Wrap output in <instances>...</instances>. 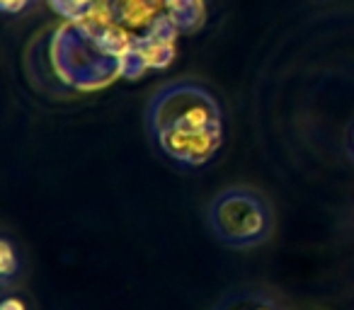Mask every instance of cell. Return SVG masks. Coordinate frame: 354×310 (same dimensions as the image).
Wrapping results in <instances>:
<instances>
[{
  "label": "cell",
  "instance_id": "4",
  "mask_svg": "<svg viewBox=\"0 0 354 310\" xmlns=\"http://www.w3.org/2000/svg\"><path fill=\"white\" fill-rule=\"evenodd\" d=\"M136 51L146 66L160 68V66L170 64L172 44H170V39H162V37H148L146 41H141V44L136 46Z\"/></svg>",
  "mask_w": 354,
  "mask_h": 310
},
{
  "label": "cell",
  "instance_id": "7",
  "mask_svg": "<svg viewBox=\"0 0 354 310\" xmlns=\"http://www.w3.org/2000/svg\"><path fill=\"white\" fill-rule=\"evenodd\" d=\"M27 3L30 0H0V8H3V12H20L27 8Z\"/></svg>",
  "mask_w": 354,
  "mask_h": 310
},
{
  "label": "cell",
  "instance_id": "1",
  "mask_svg": "<svg viewBox=\"0 0 354 310\" xmlns=\"http://www.w3.org/2000/svg\"><path fill=\"white\" fill-rule=\"evenodd\" d=\"M214 235L233 247H250L267 238L272 226L267 204L250 189H228L209 209Z\"/></svg>",
  "mask_w": 354,
  "mask_h": 310
},
{
  "label": "cell",
  "instance_id": "2",
  "mask_svg": "<svg viewBox=\"0 0 354 310\" xmlns=\"http://www.w3.org/2000/svg\"><path fill=\"white\" fill-rule=\"evenodd\" d=\"M151 122L156 133L170 126H216L218 107L209 93L194 85H172L162 90L151 104Z\"/></svg>",
  "mask_w": 354,
  "mask_h": 310
},
{
  "label": "cell",
  "instance_id": "6",
  "mask_svg": "<svg viewBox=\"0 0 354 310\" xmlns=\"http://www.w3.org/2000/svg\"><path fill=\"white\" fill-rule=\"evenodd\" d=\"M93 0H54V8L61 10L64 15H73V12H80L83 8H88Z\"/></svg>",
  "mask_w": 354,
  "mask_h": 310
},
{
  "label": "cell",
  "instance_id": "8",
  "mask_svg": "<svg viewBox=\"0 0 354 310\" xmlns=\"http://www.w3.org/2000/svg\"><path fill=\"white\" fill-rule=\"evenodd\" d=\"M0 310H25V303L20 298H6L0 303Z\"/></svg>",
  "mask_w": 354,
  "mask_h": 310
},
{
  "label": "cell",
  "instance_id": "9",
  "mask_svg": "<svg viewBox=\"0 0 354 310\" xmlns=\"http://www.w3.org/2000/svg\"><path fill=\"white\" fill-rule=\"evenodd\" d=\"M260 310H270V308H260Z\"/></svg>",
  "mask_w": 354,
  "mask_h": 310
},
{
  "label": "cell",
  "instance_id": "5",
  "mask_svg": "<svg viewBox=\"0 0 354 310\" xmlns=\"http://www.w3.org/2000/svg\"><path fill=\"white\" fill-rule=\"evenodd\" d=\"M17 269V257H15V250H12L10 240H3L0 242V276L3 281H8Z\"/></svg>",
  "mask_w": 354,
  "mask_h": 310
},
{
  "label": "cell",
  "instance_id": "3",
  "mask_svg": "<svg viewBox=\"0 0 354 310\" xmlns=\"http://www.w3.org/2000/svg\"><path fill=\"white\" fill-rule=\"evenodd\" d=\"M158 143L170 158L185 165H204L221 146V124L216 126H170L158 133Z\"/></svg>",
  "mask_w": 354,
  "mask_h": 310
}]
</instances>
